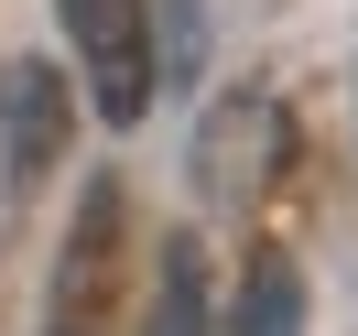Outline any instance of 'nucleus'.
Wrapping results in <instances>:
<instances>
[{"label":"nucleus","instance_id":"nucleus-4","mask_svg":"<svg viewBox=\"0 0 358 336\" xmlns=\"http://www.w3.org/2000/svg\"><path fill=\"white\" fill-rule=\"evenodd\" d=\"M0 131H11V174L33 184L55 152H66V131H76L66 76H55V66H11V76H0Z\"/></svg>","mask_w":358,"mask_h":336},{"label":"nucleus","instance_id":"nucleus-2","mask_svg":"<svg viewBox=\"0 0 358 336\" xmlns=\"http://www.w3.org/2000/svg\"><path fill=\"white\" fill-rule=\"evenodd\" d=\"M55 22L76 44V76H87L98 119L131 131L152 109V0H55Z\"/></svg>","mask_w":358,"mask_h":336},{"label":"nucleus","instance_id":"nucleus-1","mask_svg":"<svg viewBox=\"0 0 358 336\" xmlns=\"http://www.w3.org/2000/svg\"><path fill=\"white\" fill-rule=\"evenodd\" d=\"M120 304H131V196H120V174H98L66 217V249H55L44 336H109Z\"/></svg>","mask_w":358,"mask_h":336},{"label":"nucleus","instance_id":"nucleus-6","mask_svg":"<svg viewBox=\"0 0 358 336\" xmlns=\"http://www.w3.org/2000/svg\"><path fill=\"white\" fill-rule=\"evenodd\" d=\"M206 239H163V293H152V336H206Z\"/></svg>","mask_w":358,"mask_h":336},{"label":"nucleus","instance_id":"nucleus-3","mask_svg":"<svg viewBox=\"0 0 358 336\" xmlns=\"http://www.w3.org/2000/svg\"><path fill=\"white\" fill-rule=\"evenodd\" d=\"M196 163H206V184H217L228 206H250L271 184V163H282V109H271V98H228V109L206 119Z\"/></svg>","mask_w":358,"mask_h":336},{"label":"nucleus","instance_id":"nucleus-5","mask_svg":"<svg viewBox=\"0 0 358 336\" xmlns=\"http://www.w3.org/2000/svg\"><path fill=\"white\" fill-rule=\"evenodd\" d=\"M228 336H304V271H293V249H250L239 271V304H228Z\"/></svg>","mask_w":358,"mask_h":336}]
</instances>
